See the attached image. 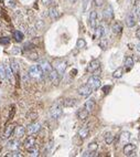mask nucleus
<instances>
[{"instance_id":"f257e3e1","label":"nucleus","mask_w":140,"mask_h":157,"mask_svg":"<svg viewBox=\"0 0 140 157\" xmlns=\"http://www.w3.org/2000/svg\"><path fill=\"white\" fill-rule=\"evenodd\" d=\"M29 76L32 78H38V80L44 78V73L42 72L41 67H39V64L30 67V69H29Z\"/></svg>"},{"instance_id":"f03ea898","label":"nucleus","mask_w":140,"mask_h":157,"mask_svg":"<svg viewBox=\"0 0 140 157\" xmlns=\"http://www.w3.org/2000/svg\"><path fill=\"white\" fill-rule=\"evenodd\" d=\"M87 85H88L93 91L98 90V89L101 87V78H98V76H95V75H94V76H90V78H88V81H87Z\"/></svg>"},{"instance_id":"7ed1b4c3","label":"nucleus","mask_w":140,"mask_h":157,"mask_svg":"<svg viewBox=\"0 0 140 157\" xmlns=\"http://www.w3.org/2000/svg\"><path fill=\"white\" fill-rule=\"evenodd\" d=\"M53 67H54L55 70L58 71V74L63 75L66 70L67 63H66V61H64V60H56V61H54V63H53Z\"/></svg>"},{"instance_id":"20e7f679","label":"nucleus","mask_w":140,"mask_h":157,"mask_svg":"<svg viewBox=\"0 0 140 157\" xmlns=\"http://www.w3.org/2000/svg\"><path fill=\"white\" fill-rule=\"evenodd\" d=\"M62 113H63L62 106L60 105V104H54V105L51 107L50 115H51V117L52 118L58 120V118H60V116L62 115Z\"/></svg>"},{"instance_id":"39448f33","label":"nucleus","mask_w":140,"mask_h":157,"mask_svg":"<svg viewBox=\"0 0 140 157\" xmlns=\"http://www.w3.org/2000/svg\"><path fill=\"white\" fill-rule=\"evenodd\" d=\"M103 17H104V19L109 22L110 20H113L114 18V10H113V7L110 6V4H107L104 9V11H103Z\"/></svg>"},{"instance_id":"423d86ee","label":"nucleus","mask_w":140,"mask_h":157,"mask_svg":"<svg viewBox=\"0 0 140 157\" xmlns=\"http://www.w3.org/2000/svg\"><path fill=\"white\" fill-rule=\"evenodd\" d=\"M47 76H49V78H50V81L53 84H58V82H60V80H61V75L58 73V71L55 70V69H52V70L49 72V74H47Z\"/></svg>"},{"instance_id":"0eeeda50","label":"nucleus","mask_w":140,"mask_h":157,"mask_svg":"<svg viewBox=\"0 0 140 157\" xmlns=\"http://www.w3.org/2000/svg\"><path fill=\"white\" fill-rule=\"evenodd\" d=\"M39 67H41V70H42V72L44 73V75H47L49 74V72L53 69L52 65H51V63L49 62V61H47V60H42V61H40Z\"/></svg>"},{"instance_id":"6e6552de","label":"nucleus","mask_w":140,"mask_h":157,"mask_svg":"<svg viewBox=\"0 0 140 157\" xmlns=\"http://www.w3.org/2000/svg\"><path fill=\"white\" fill-rule=\"evenodd\" d=\"M40 130H41V124L40 123H31L30 125L28 126L27 133L29 135H33V134L39 133Z\"/></svg>"},{"instance_id":"1a4fd4ad","label":"nucleus","mask_w":140,"mask_h":157,"mask_svg":"<svg viewBox=\"0 0 140 157\" xmlns=\"http://www.w3.org/2000/svg\"><path fill=\"white\" fill-rule=\"evenodd\" d=\"M77 93L81 95V96H90V95L93 93V90H92L87 84H85V85H82V87H78Z\"/></svg>"},{"instance_id":"9d476101","label":"nucleus","mask_w":140,"mask_h":157,"mask_svg":"<svg viewBox=\"0 0 140 157\" xmlns=\"http://www.w3.org/2000/svg\"><path fill=\"white\" fill-rule=\"evenodd\" d=\"M136 23H137L136 15L132 13V12H129L128 15L126 16V24H127V27L132 28V27H135V24Z\"/></svg>"},{"instance_id":"9b49d317","label":"nucleus","mask_w":140,"mask_h":157,"mask_svg":"<svg viewBox=\"0 0 140 157\" xmlns=\"http://www.w3.org/2000/svg\"><path fill=\"white\" fill-rule=\"evenodd\" d=\"M99 67H101V62H99V60H97V59L93 60V61H90V64L87 65V71L94 73L95 71H97L98 69H99Z\"/></svg>"},{"instance_id":"f8f14e48","label":"nucleus","mask_w":140,"mask_h":157,"mask_svg":"<svg viewBox=\"0 0 140 157\" xmlns=\"http://www.w3.org/2000/svg\"><path fill=\"white\" fill-rule=\"evenodd\" d=\"M136 148L137 146L135 144H129V143H127L124 146V154L126 156H131L132 154H133V152L136 150Z\"/></svg>"},{"instance_id":"ddd939ff","label":"nucleus","mask_w":140,"mask_h":157,"mask_svg":"<svg viewBox=\"0 0 140 157\" xmlns=\"http://www.w3.org/2000/svg\"><path fill=\"white\" fill-rule=\"evenodd\" d=\"M90 24L93 29L97 27V11H95V10L90 11Z\"/></svg>"},{"instance_id":"4468645a","label":"nucleus","mask_w":140,"mask_h":157,"mask_svg":"<svg viewBox=\"0 0 140 157\" xmlns=\"http://www.w3.org/2000/svg\"><path fill=\"white\" fill-rule=\"evenodd\" d=\"M13 75L15 74L12 73L10 67L9 65H4V78H7L10 83H12V84H13Z\"/></svg>"},{"instance_id":"2eb2a0df","label":"nucleus","mask_w":140,"mask_h":157,"mask_svg":"<svg viewBox=\"0 0 140 157\" xmlns=\"http://www.w3.org/2000/svg\"><path fill=\"white\" fill-rule=\"evenodd\" d=\"M13 134H15V136L17 138H21L24 136V134H26V128H24L23 126H17L15 127V130H13Z\"/></svg>"},{"instance_id":"dca6fc26","label":"nucleus","mask_w":140,"mask_h":157,"mask_svg":"<svg viewBox=\"0 0 140 157\" xmlns=\"http://www.w3.org/2000/svg\"><path fill=\"white\" fill-rule=\"evenodd\" d=\"M112 30H113V33L114 34H120L122 32V26H121L120 22H114L113 26H112Z\"/></svg>"},{"instance_id":"f3484780","label":"nucleus","mask_w":140,"mask_h":157,"mask_svg":"<svg viewBox=\"0 0 140 157\" xmlns=\"http://www.w3.org/2000/svg\"><path fill=\"white\" fill-rule=\"evenodd\" d=\"M132 67H133V59H132V56H126L124 60V67L126 69V71H129Z\"/></svg>"},{"instance_id":"a211bd4d","label":"nucleus","mask_w":140,"mask_h":157,"mask_svg":"<svg viewBox=\"0 0 140 157\" xmlns=\"http://www.w3.org/2000/svg\"><path fill=\"white\" fill-rule=\"evenodd\" d=\"M34 146H35V138L33 136H29V137L26 138V141H24V147L26 148L29 149L34 147Z\"/></svg>"},{"instance_id":"6ab92c4d","label":"nucleus","mask_w":140,"mask_h":157,"mask_svg":"<svg viewBox=\"0 0 140 157\" xmlns=\"http://www.w3.org/2000/svg\"><path fill=\"white\" fill-rule=\"evenodd\" d=\"M10 69H11L12 73L16 75L18 74V72H19V62L17 61V60L15 59H11V61H10Z\"/></svg>"},{"instance_id":"aec40b11","label":"nucleus","mask_w":140,"mask_h":157,"mask_svg":"<svg viewBox=\"0 0 140 157\" xmlns=\"http://www.w3.org/2000/svg\"><path fill=\"white\" fill-rule=\"evenodd\" d=\"M130 139V133L129 132H122L120 134V136H119V142H120V144L125 145V144H127Z\"/></svg>"},{"instance_id":"412c9836","label":"nucleus","mask_w":140,"mask_h":157,"mask_svg":"<svg viewBox=\"0 0 140 157\" xmlns=\"http://www.w3.org/2000/svg\"><path fill=\"white\" fill-rule=\"evenodd\" d=\"M84 109H85V110L87 111L88 113L93 112L94 109H95V101H94L93 98H90V100H87V101H86Z\"/></svg>"},{"instance_id":"4be33fe9","label":"nucleus","mask_w":140,"mask_h":157,"mask_svg":"<svg viewBox=\"0 0 140 157\" xmlns=\"http://www.w3.org/2000/svg\"><path fill=\"white\" fill-rule=\"evenodd\" d=\"M105 30L101 26H97L95 28V34H94V39H101V37H104Z\"/></svg>"},{"instance_id":"5701e85b","label":"nucleus","mask_w":140,"mask_h":157,"mask_svg":"<svg viewBox=\"0 0 140 157\" xmlns=\"http://www.w3.org/2000/svg\"><path fill=\"white\" fill-rule=\"evenodd\" d=\"M8 148L10 150H19L20 148V143L18 139H13L8 143Z\"/></svg>"},{"instance_id":"b1692460","label":"nucleus","mask_w":140,"mask_h":157,"mask_svg":"<svg viewBox=\"0 0 140 157\" xmlns=\"http://www.w3.org/2000/svg\"><path fill=\"white\" fill-rule=\"evenodd\" d=\"M88 134H90V130L86 126H83L82 128H79V131H78V136L82 139H85L88 136Z\"/></svg>"},{"instance_id":"393cba45","label":"nucleus","mask_w":140,"mask_h":157,"mask_svg":"<svg viewBox=\"0 0 140 157\" xmlns=\"http://www.w3.org/2000/svg\"><path fill=\"white\" fill-rule=\"evenodd\" d=\"M49 16H50L51 19H58L60 17V12H58V8L56 7H52L49 10Z\"/></svg>"},{"instance_id":"a878e982","label":"nucleus","mask_w":140,"mask_h":157,"mask_svg":"<svg viewBox=\"0 0 140 157\" xmlns=\"http://www.w3.org/2000/svg\"><path fill=\"white\" fill-rule=\"evenodd\" d=\"M88 112L85 110V109H81V110H78L77 112V117L79 118V120H82V121H84V120H86L87 118V116H88Z\"/></svg>"},{"instance_id":"bb28decb","label":"nucleus","mask_w":140,"mask_h":157,"mask_svg":"<svg viewBox=\"0 0 140 157\" xmlns=\"http://www.w3.org/2000/svg\"><path fill=\"white\" fill-rule=\"evenodd\" d=\"M75 104H76V101H75L74 98H65L63 101V105L65 106V107H72Z\"/></svg>"},{"instance_id":"cd10ccee","label":"nucleus","mask_w":140,"mask_h":157,"mask_svg":"<svg viewBox=\"0 0 140 157\" xmlns=\"http://www.w3.org/2000/svg\"><path fill=\"white\" fill-rule=\"evenodd\" d=\"M13 38L16 40L17 42H21L22 40H23V33L19 30H16V31L13 32Z\"/></svg>"},{"instance_id":"c85d7f7f","label":"nucleus","mask_w":140,"mask_h":157,"mask_svg":"<svg viewBox=\"0 0 140 157\" xmlns=\"http://www.w3.org/2000/svg\"><path fill=\"white\" fill-rule=\"evenodd\" d=\"M13 130H15V125H9L7 128H6V132H4V138H9L13 134Z\"/></svg>"},{"instance_id":"c756f323","label":"nucleus","mask_w":140,"mask_h":157,"mask_svg":"<svg viewBox=\"0 0 140 157\" xmlns=\"http://www.w3.org/2000/svg\"><path fill=\"white\" fill-rule=\"evenodd\" d=\"M122 74H124V67H118L116 71H114L113 76L115 78H119L122 76Z\"/></svg>"},{"instance_id":"7c9ffc66","label":"nucleus","mask_w":140,"mask_h":157,"mask_svg":"<svg viewBox=\"0 0 140 157\" xmlns=\"http://www.w3.org/2000/svg\"><path fill=\"white\" fill-rule=\"evenodd\" d=\"M101 40L99 41V47H101L103 50H106V49L108 48V40L105 39V38H103V37H101Z\"/></svg>"},{"instance_id":"2f4dec72","label":"nucleus","mask_w":140,"mask_h":157,"mask_svg":"<svg viewBox=\"0 0 140 157\" xmlns=\"http://www.w3.org/2000/svg\"><path fill=\"white\" fill-rule=\"evenodd\" d=\"M114 142V135L112 133H107L105 135V143L106 144H112Z\"/></svg>"},{"instance_id":"473e14b6","label":"nucleus","mask_w":140,"mask_h":157,"mask_svg":"<svg viewBox=\"0 0 140 157\" xmlns=\"http://www.w3.org/2000/svg\"><path fill=\"white\" fill-rule=\"evenodd\" d=\"M76 47H77V49H84L86 47V41L82 38L78 39L77 42H76Z\"/></svg>"},{"instance_id":"72a5a7b5","label":"nucleus","mask_w":140,"mask_h":157,"mask_svg":"<svg viewBox=\"0 0 140 157\" xmlns=\"http://www.w3.org/2000/svg\"><path fill=\"white\" fill-rule=\"evenodd\" d=\"M28 150H29V153H30V156L36 157V156H39V155H40V154H39V149L35 148V146H34V147H32V148H29Z\"/></svg>"},{"instance_id":"f704fd0d","label":"nucleus","mask_w":140,"mask_h":157,"mask_svg":"<svg viewBox=\"0 0 140 157\" xmlns=\"http://www.w3.org/2000/svg\"><path fill=\"white\" fill-rule=\"evenodd\" d=\"M4 4L9 8H16V0H4Z\"/></svg>"},{"instance_id":"c9c22d12","label":"nucleus","mask_w":140,"mask_h":157,"mask_svg":"<svg viewBox=\"0 0 140 157\" xmlns=\"http://www.w3.org/2000/svg\"><path fill=\"white\" fill-rule=\"evenodd\" d=\"M97 148H98V145H97V143H95V142H93V143H90L88 144V150L90 152H96L97 150Z\"/></svg>"},{"instance_id":"e433bc0d","label":"nucleus","mask_w":140,"mask_h":157,"mask_svg":"<svg viewBox=\"0 0 140 157\" xmlns=\"http://www.w3.org/2000/svg\"><path fill=\"white\" fill-rule=\"evenodd\" d=\"M135 12L138 17H140V0H136L135 2Z\"/></svg>"},{"instance_id":"4c0bfd02","label":"nucleus","mask_w":140,"mask_h":157,"mask_svg":"<svg viewBox=\"0 0 140 157\" xmlns=\"http://www.w3.org/2000/svg\"><path fill=\"white\" fill-rule=\"evenodd\" d=\"M7 156H11V157H21V156H22V154L20 153L19 150H12L11 153H8V154H7Z\"/></svg>"},{"instance_id":"58836bf2","label":"nucleus","mask_w":140,"mask_h":157,"mask_svg":"<svg viewBox=\"0 0 140 157\" xmlns=\"http://www.w3.org/2000/svg\"><path fill=\"white\" fill-rule=\"evenodd\" d=\"M29 59L33 60V61H36V60H39V55H38V53H35V52H30L29 53Z\"/></svg>"},{"instance_id":"ea45409f","label":"nucleus","mask_w":140,"mask_h":157,"mask_svg":"<svg viewBox=\"0 0 140 157\" xmlns=\"http://www.w3.org/2000/svg\"><path fill=\"white\" fill-rule=\"evenodd\" d=\"M94 2H95V4L97 7H101L103 4H105V0H94Z\"/></svg>"},{"instance_id":"a19ab883","label":"nucleus","mask_w":140,"mask_h":157,"mask_svg":"<svg viewBox=\"0 0 140 157\" xmlns=\"http://www.w3.org/2000/svg\"><path fill=\"white\" fill-rule=\"evenodd\" d=\"M0 76L4 78V64H0Z\"/></svg>"},{"instance_id":"79ce46f5","label":"nucleus","mask_w":140,"mask_h":157,"mask_svg":"<svg viewBox=\"0 0 140 157\" xmlns=\"http://www.w3.org/2000/svg\"><path fill=\"white\" fill-rule=\"evenodd\" d=\"M83 156H84V157L94 156V152H90V150H86V152H84V154H83Z\"/></svg>"},{"instance_id":"37998d69","label":"nucleus","mask_w":140,"mask_h":157,"mask_svg":"<svg viewBox=\"0 0 140 157\" xmlns=\"http://www.w3.org/2000/svg\"><path fill=\"white\" fill-rule=\"evenodd\" d=\"M36 116H38V114H36V113H30V114H28V117L30 118V120H35V118H36Z\"/></svg>"},{"instance_id":"c03bdc74","label":"nucleus","mask_w":140,"mask_h":157,"mask_svg":"<svg viewBox=\"0 0 140 157\" xmlns=\"http://www.w3.org/2000/svg\"><path fill=\"white\" fill-rule=\"evenodd\" d=\"M9 42V38H0V43H4V44H6V43H8Z\"/></svg>"},{"instance_id":"a18cd8bd","label":"nucleus","mask_w":140,"mask_h":157,"mask_svg":"<svg viewBox=\"0 0 140 157\" xmlns=\"http://www.w3.org/2000/svg\"><path fill=\"white\" fill-rule=\"evenodd\" d=\"M136 37H137V39H139V40H140V28H139V29H137V31H136Z\"/></svg>"},{"instance_id":"49530a36","label":"nucleus","mask_w":140,"mask_h":157,"mask_svg":"<svg viewBox=\"0 0 140 157\" xmlns=\"http://www.w3.org/2000/svg\"><path fill=\"white\" fill-rule=\"evenodd\" d=\"M42 2L44 4H51V0H42Z\"/></svg>"},{"instance_id":"de8ad7c7","label":"nucleus","mask_w":140,"mask_h":157,"mask_svg":"<svg viewBox=\"0 0 140 157\" xmlns=\"http://www.w3.org/2000/svg\"><path fill=\"white\" fill-rule=\"evenodd\" d=\"M136 49H137V51L140 52V42H139V43L136 44Z\"/></svg>"},{"instance_id":"09e8293b","label":"nucleus","mask_w":140,"mask_h":157,"mask_svg":"<svg viewBox=\"0 0 140 157\" xmlns=\"http://www.w3.org/2000/svg\"><path fill=\"white\" fill-rule=\"evenodd\" d=\"M71 2H72V4H74V2H76V1H77V0H70Z\"/></svg>"},{"instance_id":"8fccbe9b","label":"nucleus","mask_w":140,"mask_h":157,"mask_svg":"<svg viewBox=\"0 0 140 157\" xmlns=\"http://www.w3.org/2000/svg\"><path fill=\"white\" fill-rule=\"evenodd\" d=\"M138 24H139V27H140V17H139V21H138Z\"/></svg>"}]
</instances>
